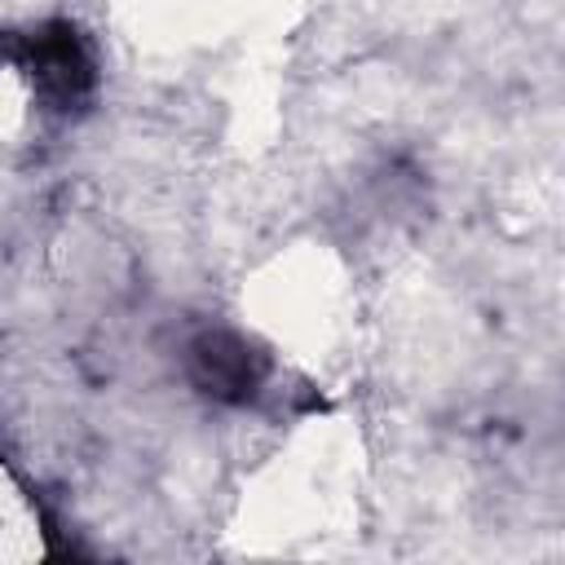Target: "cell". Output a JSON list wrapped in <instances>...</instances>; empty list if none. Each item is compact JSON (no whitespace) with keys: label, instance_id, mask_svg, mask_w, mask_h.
Returning <instances> with one entry per match:
<instances>
[{"label":"cell","instance_id":"6da1fadb","mask_svg":"<svg viewBox=\"0 0 565 565\" xmlns=\"http://www.w3.org/2000/svg\"><path fill=\"white\" fill-rule=\"evenodd\" d=\"M0 62L18 66L35 102L53 115L88 106L97 88V57L88 35L71 18H49L22 31H0Z\"/></svg>","mask_w":565,"mask_h":565},{"label":"cell","instance_id":"7a4b0ae2","mask_svg":"<svg viewBox=\"0 0 565 565\" xmlns=\"http://www.w3.org/2000/svg\"><path fill=\"white\" fill-rule=\"evenodd\" d=\"M181 375L199 397L216 406H247L269 384L274 358L256 335L230 322H203L181 344Z\"/></svg>","mask_w":565,"mask_h":565}]
</instances>
